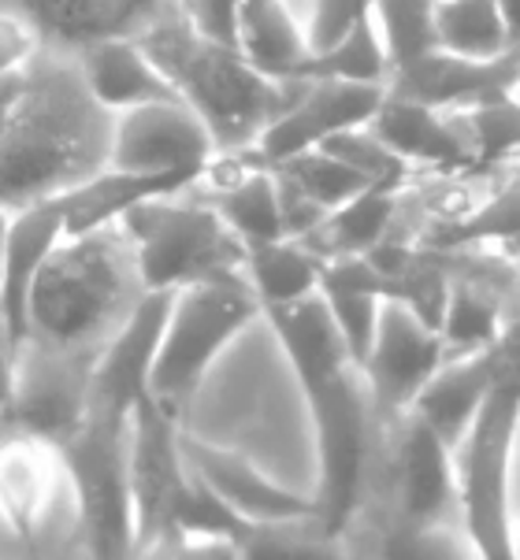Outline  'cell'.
Here are the masks:
<instances>
[{
    "mask_svg": "<svg viewBox=\"0 0 520 560\" xmlns=\"http://www.w3.org/2000/svg\"><path fill=\"white\" fill-rule=\"evenodd\" d=\"M375 0H305L301 12V26H305V45L309 52H324L335 42L361 26L372 15Z\"/></svg>",
    "mask_w": 520,
    "mask_h": 560,
    "instance_id": "obj_34",
    "label": "cell"
},
{
    "mask_svg": "<svg viewBox=\"0 0 520 560\" xmlns=\"http://www.w3.org/2000/svg\"><path fill=\"white\" fill-rule=\"evenodd\" d=\"M146 290H183L216 275L245 271V242L205 197L190 189L149 197L123 215Z\"/></svg>",
    "mask_w": 520,
    "mask_h": 560,
    "instance_id": "obj_7",
    "label": "cell"
},
{
    "mask_svg": "<svg viewBox=\"0 0 520 560\" xmlns=\"http://www.w3.org/2000/svg\"><path fill=\"white\" fill-rule=\"evenodd\" d=\"M398 194H402V186H394V183H375L361 189V194L349 197L346 205H338L335 212H327L305 242L324 256V260L372 253L375 245H383L391 238L394 215H398Z\"/></svg>",
    "mask_w": 520,
    "mask_h": 560,
    "instance_id": "obj_26",
    "label": "cell"
},
{
    "mask_svg": "<svg viewBox=\"0 0 520 560\" xmlns=\"http://www.w3.org/2000/svg\"><path fill=\"white\" fill-rule=\"evenodd\" d=\"M472 141V153L479 160H506L520 153V101L502 97V101H487L476 108L461 112Z\"/></svg>",
    "mask_w": 520,
    "mask_h": 560,
    "instance_id": "obj_33",
    "label": "cell"
},
{
    "mask_svg": "<svg viewBox=\"0 0 520 560\" xmlns=\"http://www.w3.org/2000/svg\"><path fill=\"white\" fill-rule=\"evenodd\" d=\"M138 37L172 79L178 97L208 122L220 153L250 149L287 104V79L261 71L234 42L201 31L190 12L167 15Z\"/></svg>",
    "mask_w": 520,
    "mask_h": 560,
    "instance_id": "obj_3",
    "label": "cell"
},
{
    "mask_svg": "<svg viewBox=\"0 0 520 560\" xmlns=\"http://www.w3.org/2000/svg\"><path fill=\"white\" fill-rule=\"evenodd\" d=\"M234 42L261 71L287 79L309 56L294 0H234Z\"/></svg>",
    "mask_w": 520,
    "mask_h": 560,
    "instance_id": "obj_25",
    "label": "cell"
},
{
    "mask_svg": "<svg viewBox=\"0 0 520 560\" xmlns=\"http://www.w3.org/2000/svg\"><path fill=\"white\" fill-rule=\"evenodd\" d=\"M447 341H442V330L435 323L413 312L405 301L386 298L372 349L361 360L375 416L394 423L398 416L409 412L416 394L447 364Z\"/></svg>",
    "mask_w": 520,
    "mask_h": 560,
    "instance_id": "obj_12",
    "label": "cell"
},
{
    "mask_svg": "<svg viewBox=\"0 0 520 560\" xmlns=\"http://www.w3.org/2000/svg\"><path fill=\"white\" fill-rule=\"evenodd\" d=\"M245 279L257 290L264 312L279 305H294L320 290L324 279V256L305 238H271L245 245Z\"/></svg>",
    "mask_w": 520,
    "mask_h": 560,
    "instance_id": "obj_28",
    "label": "cell"
},
{
    "mask_svg": "<svg viewBox=\"0 0 520 560\" xmlns=\"http://www.w3.org/2000/svg\"><path fill=\"white\" fill-rule=\"evenodd\" d=\"M68 460L74 501H79V538L90 557L135 553V493H130V423L82 420L60 442Z\"/></svg>",
    "mask_w": 520,
    "mask_h": 560,
    "instance_id": "obj_8",
    "label": "cell"
},
{
    "mask_svg": "<svg viewBox=\"0 0 520 560\" xmlns=\"http://www.w3.org/2000/svg\"><path fill=\"white\" fill-rule=\"evenodd\" d=\"M12 386H15V353L4 341V335H0V420L12 408Z\"/></svg>",
    "mask_w": 520,
    "mask_h": 560,
    "instance_id": "obj_37",
    "label": "cell"
},
{
    "mask_svg": "<svg viewBox=\"0 0 520 560\" xmlns=\"http://www.w3.org/2000/svg\"><path fill=\"white\" fill-rule=\"evenodd\" d=\"M509 319V301L498 279L484 271H453L447 312H442V341L447 353H476L502 338Z\"/></svg>",
    "mask_w": 520,
    "mask_h": 560,
    "instance_id": "obj_27",
    "label": "cell"
},
{
    "mask_svg": "<svg viewBox=\"0 0 520 560\" xmlns=\"http://www.w3.org/2000/svg\"><path fill=\"white\" fill-rule=\"evenodd\" d=\"M398 439L391 450V482L405 535L447 527L450 512H458V471H453V445L435 434L416 412L394 420Z\"/></svg>",
    "mask_w": 520,
    "mask_h": 560,
    "instance_id": "obj_15",
    "label": "cell"
},
{
    "mask_svg": "<svg viewBox=\"0 0 520 560\" xmlns=\"http://www.w3.org/2000/svg\"><path fill=\"white\" fill-rule=\"evenodd\" d=\"M194 183L197 175H178V171L157 175V171H127V167L104 164L101 171H93V175H86L82 183H74L71 189L60 194L68 238L119 223L130 208H138L149 197L178 194V189H190Z\"/></svg>",
    "mask_w": 520,
    "mask_h": 560,
    "instance_id": "obj_23",
    "label": "cell"
},
{
    "mask_svg": "<svg viewBox=\"0 0 520 560\" xmlns=\"http://www.w3.org/2000/svg\"><path fill=\"white\" fill-rule=\"evenodd\" d=\"M138 256L123 223L63 238L37 275L31 338L60 349H97L146 298ZM26 338V341H31Z\"/></svg>",
    "mask_w": 520,
    "mask_h": 560,
    "instance_id": "obj_4",
    "label": "cell"
},
{
    "mask_svg": "<svg viewBox=\"0 0 520 560\" xmlns=\"http://www.w3.org/2000/svg\"><path fill=\"white\" fill-rule=\"evenodd\" d=\"M63 238H68V223H63L60 194L12 208L4 245V279H0V335L12 346V353L31 338V298L37 275Z\"/></svg>",
    "mask_w": 520,
    "mask_h": 560,
    "instance_id": "obj_19",
    "label": "cell"
},
{
    "mask_svg": "<svg viewBox=\"0 0 520 560\" xmlns=\"http://www.w3.org/2000/svg\"><path fill=\"white\" fill-rule=\"evenodd\" d=\"M190 468L183 457L178 416L146 397L130 416V493H135V553L172 538L175 509Z\"/></svg>",
    "mask_w": 520,
    "mask_h": 560,
    "instance_id": "obj_10",
    "label": "cell"
},
{
    "mask_svg": "<svg viewBox=\"0 0 520 560\" xmlns=\"http://www.w3.org/2000/svg\"><path fill=\"white\" fill-rule=\"evenodd\" d=\"M391 93L435 104L442 112H469L476 104L517 97L520 90V45L498 56H461L431 49L420 60L394 68Z\"/></svg>",
    "mask_w": 520,
    "mask_h": 560,
    "instance_id": "obj_16",
    "label": "cell"
},
{
    "mask_svg": "<svg viewBox=\"0 0 520 560\" xmlns=\"http://www.w3.org/2000/svg\"><path fill=\"white\" fill-rule=\"evenodd\" d=\"M439 49L461 56H498L513 49L498 0H435Z\"/></svg>",
    "mask_w": 520,
    "mask_h": 560,
    "instance_id": "obj_30",
    "label": "cell"
},
{
    "mask_svg": "<svg viewBox=\"0 0 520 560\" xmlns=\"http://www.w3.org/2000/svg\"><path fill=\"white\" fill-rule=\"evenodd\" d=\"M257 316H264V305L245 271L216 275L175 290L149 375V397L172 416H183L216 357Z\"/></svg>",
    "mask_w": 520,
    "mask_h": 560,
    "instance_id": "obj_6",
    "label": "cell"
},
{
    "mask_svg": "<svg viewBox=\"0 0 520 560\" xmlns=\"http://www.w3.org/2000/svg\"><path fill=\"white\" fill-rule=\"evenodd\" d=\"M498 383V357L495 346L476 349V353H458L447 357V364L439 368L428 386L416 394L409 412L420 416L435 434H442L450 445L465 439V431L476 420V412L484 408L487 394Z\"/></svg>",
    "mask_w": 520,
    "mask_h": 560,
    "instance_id": "obj_24",
    "label": "cell"
},
{
    "mask_svg": "<svg viewBox=\"0 0 520 560\" xmlns=\"http://www.w3.org/2000/svg\"><path fill=\"white\" fill-rule=\"evenodd\" d=\"M216 156H220V145L212 130L183 97L119 112L112 122V167L157 171V175L178 171V175L201 178Z\"/></svg>",
    "mask_w": 520,
    "mask_h": 560,
    "instance_id": "obj_14",
    "label": "cell"
},
{
    "mask_svg": "<svg viewBox=\"0 0 520 560\" xmlns=\"http://www.w3.org/2000/svg\"><path fill=\"white\" fill-rule=\"evenodd\" d=\"M93 349H60L45 341H23L15 349V386L8 416L19 431L60 445L86 416Z\"/></svg>",
    "mask_w": 520,
    "mask_h": 560,
    "instance_id": "obj_11",
    "label": "cell"
},
{
    "mask_svg": "<svg viewBox=\"0 0 520 560\" xmlns=\"http://www.w3.org/2000/svg\"><path fill=\"white\" fill-rule=\"evenodd\" d=\"M26 15L56 52H74L79 45L108 34H146L167 15L186 12L183 0H0Z\"/></svg>",
    "mask_w": 520,
    "mask_h": 560,
    "instance_id": "obj_20",
    "label": "cell"
},
{
    "mask_svg": "<svg viewBox=\"0 0 520 560\" xmlns=\"http://www.w3.org/2000/svg\"><path fill=\"white\" fill-rule=\"evenodd\" d=\"M186 12L201 31L234 42V0H186Z\"/></svg>",
    "mask_w": 520,
    "mask_h": 560,
    "instance_id": "obj_36",
    "label": "cell"
},
{
    "mask_svg": "<svg viewBox=\"0 0 520 560\" xmlns=\"http://www.w3.org/2000/svg\"><path fill=\"white\" fill-rule=\"evenodd\" d=\"M8 220H12V208L0 205V279H4V245H8Z\"/></svg>",
    "mask_w": 520,
    "mask_h": 560,
    "instance_id": "obj_39",
    "label": "cell"
},
{
    "mask_svg": "<svg viewBox=\"0 0 520 560\" xmlns=\"http://www.w3.org/2000/svg\"><path fill=\"white\" fill-rule=\"evenodd\" d=\"M391 52H386L380 26L368 15L361 26H354L343 42H335L324 52H309L287 79H343V82H391Z\"/></svg>",
    "mask_w": 520,
    "mask_h": 560,
    "instance_id": "obj_29",
    "label": "cell"
},
{
    "mask_svg": "<svg viewBox=\"0 0 520 560\" xmlns=\"http://www.w3.org/2000/svg\"><path fill=\"white\" fill-rule=\"evenodd\" d=\"M45 52V37L26 15L0 4V79L26 71Z\"/></svg>",
    "mask_w": 520,
    "mask_h": 560,
    "instance_id": "obj_35",
    "label": "cell"
},
{
    "mask_svg": "<svg viewBox=\"0 0 520 560\" xmlns=\"http://www.w3.org/2000/svg\"><path fill=\"white\" fill-rule=\"evenodd\" d=\"M276 335L309 397L320 445V498L316 527L324 538H338L361 505L368 460H372L375 405L368 394L361 364L349 353L343 330L331 316L324 293H309L294 305L268 308Z\"/></svg>",
    "mask_w": 520,
    "mask_h": 560,
    "instance_id": "obj_1",
    "label": "cell"
},
{
    "mask_svg": "<svg viewBox=\"0 0 520 560\" xmlns=\"http://www.w3.org/2000/svg\"><path fill=\"white\" fill-rule=\"evenodd\" d=\"M372 19L380 26L386 52H391V68H402V63H413L424 52L439 49L435 0H375Z\"/></svg>",
    "mask_w": 520,
    "mask_h": 560,
    "instance_id": "obj_32",
    "label": "cell"
},
{
    "mask_svg": "<svg viewBox=\"0 0 520 560\" xmlns=\"http://www.w3.org/2000/svg\"><path fill=\"white\" fill-rule=\"evenodd\" d=\"M520 457V386L498 375L484 408L453 445L458 471V516L476 557H517L513 487Z\"/></svg>",
    "mask_w": 520,
    "mask_h": 560,
    "instance_id": "obj_5",
    "label": "cell"
},
{
    "mask_svg": "<svg viewBox=\"0 0 520 560\" xmlns=\"http://www.w3.org/2000/svg\"><path fill=\"white\" fill-rule=\"evenodd\" d=\"M71 56L79 63L82 82L93 93V101L101 108H108L112 116L141 108V104L178 97L172 79L153 60V52L141 45L138 34L93 37V42L79 45Z\"/></svg>",
    "mask_w": 520,
    "mask_h": 560,
    "instance_id": "obj_21",
    "label": "cell"
},
{
    "mask_svg": "<svg viewBox=\"0 0 520 560\" xmlns=\"http://www.w3.org/2000/svg\"><path fill=\"white\" fill-rule=\"evenodd\" d=\"M498 4H502L509 37H513V45H520V0H498Z\"/></svg>",
    "mask_w": 520,
    "mask_h": 560,
    "instance_id": "obj_38",
    "label": "cell"
},
{
    "mask_svg": "<svg viewBox=\"0 0 520 560\" xmlns=\"http://www.w3.org/2000/svg\"><path fill=\"white\" fill-rule=\"evenodd\" d=\"M63 498H74V482L60 445L37 434L0 442V509L26 546L37 549L49 535Z\"/></svg>",
    "mask_w": 520,
    "mask_h": 560,
    "instance_id": "obj_17",
    "label": "cell"
},
{
    "mask_svg": "<svg viewBox=\"0 0 520 560\" xmlns=\"http://www.w3.org/2000/svg\"><path fill=\"white\" fill-rule=\"evenodd\" d=\"M183 8H186V0H183Z\"/></svg>",
    "mask_w": 520,
    "mask_h": 560,
    "instance_id": "obj_41",
    "label": "cell"
},
{
    "mask_svg": "<svg viewBox=\"0 0 520 560\" xmlns=\"http://www.w3.org/2000/svg\"><path fill=\"white\" fill-rule=\"evenodd\" d=\"M517 482H520V476H517ZM513 538H517V557H520V520L513 524Z\"/></svg>",
    "mask_w": 520,
    "mask_h": 560,
    "instance_id": "obj_40",
    "label": "cell"
},
{
    "mask_svg": "<svg viewBox=\"0 0 520 560\" xmlns=\"http://www.w3.org/2000/svg\"><path fill=\"white\" fill-rule=\"evenodd\" d=\"M368 127L398 153L409 167H469L476 164L461 112H442L435 104L391 93Z\"/></svg>",
    "mask_w": 520,
    "mask_h": 560,
    "instance_id": "obj_22",
    "label": "cell"
},
{
    "mask_svg": "<svg viewBox=\"0 0 520 560\" xmlns=\"http://www.w3.org/2000/svg\"><path fill=\"white\" fill-rule=\"evenodd\" d=\"M112 122L116 116L93 101L74 56L45 45L23 101L0 130V205L42 201L101 171Z\"/></svg>",
    "mask_w": 520,
    "mask_h": 560,
    "instance_id": "obj_2",
    "label": "cell"
},
{
    "mask_svg": "<svg viewBox=\"0 0 520 560\" xmlns=\"http://www.w3.org/2000/svg\"><path fill=\"white\" fill-rule=\"evenodd\" d=\"M287 104L276 112V119L261 130L250 153L257 164H282V160L320 149L327 138L343 130L365 127L380 112L386 85L375 82H343V79H287Z\"/></svg>",
    "mask_w": 520,
    "mask_h": 560,
    "instance_id": "obj_9",
    "label": "cell"
},
{
    "mask_svg": "<svg viewBox=\"0 0 520 560\" xmlns=\"http://www.w3.org/2000/svg\"><path fill=\"white\" fill-rule=\"evenodd\" d=\"M276 175L294 189L298 197L316 208V212H335L338 205H346L349 197H357L361 189L375 186L365 171H357L354 164L338 160L327 149H305V153L282 160V164H271Z\"/></svg>",
    "mask_w": 520,
    "mask_h": 560,
    "instance_id": "obj_31",
    "label": "cell"
},
{
    "mask_svg": "<svg viewBox=\"0 0 520 560\" xmlns=\"http://www.w3.org/2000/svg\"><path fill=\"white\" fill-rule=\"evenodd\" d=\"M183 457L190 471L205 482L220 501H227L245 524L261 530L316 524V501L301 498L294 490L276 487L268 476H261L250 460L231 450H220L212 442H201L194 434H183Z\"/></svg>",
    "mask_w": 520,
    "mask_h": 560,
    "instance_id": "obj_18",
    "label": "cell"
},
{
    "mask_svg": "<svg viewBox=\"0 0 520 560\" xmlns=\"http://www.w3.org/2000/svg\"><path fill=\"white\" fill-rule=\"evenodd\" d=\"M167 308H172V293L149 290L135 305V312L112 330V338L97 349V360H93L86 416L82 420L112 427L130 423L135 408L149 397V375H153Z\"/></svg>",
    "mask_w": 520,
    "mask_h": 560,
    "instance_id": "obj_13",
    "label": "cell"
}]
</instances>
